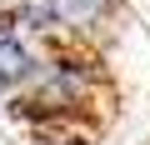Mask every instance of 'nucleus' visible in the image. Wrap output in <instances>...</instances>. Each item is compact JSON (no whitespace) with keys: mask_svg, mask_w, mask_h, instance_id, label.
Listing matches in <instances>:
<instances>
[{"mask_svg":"<svg viewBox=\"0 0 150 145\" xmlns=\"http://www.w3.org/2000/svg\"><path fill=\"white\" fill-rule=\"evenodd\" d=\"M90 90H95V65L85 60V50L60 45V50H45L35 80L10 100V110L20 120H35V125H60L90 105Z\"/></svg>","mask_w":150,"mask_h":145,"instance_id":"nucleus-1","label":"nucleus"},{"mask_svg":"<svg viewBox=\"0 0 150 145\" xmlns=\"http://www.w3.org/2000/svg\"><path fill=\"white\" fill-rule=\"evenodd\" d=\"M45 50H50V40H40L35 30H25L10 10H0V105H10L35 80Z\"/></svg>","mask_w":150,"mask_h":145,"instance_id":"nucleus-2","label":"nucleus"}]
</instances>
